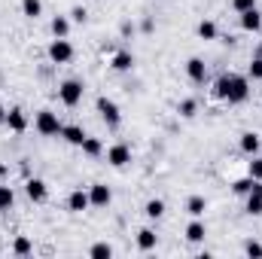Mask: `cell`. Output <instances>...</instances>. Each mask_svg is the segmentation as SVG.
Returning a JSON list of instances; mask_svg holds the SVG:
<instances>
[{
  "mask_svg": "<svg viewBox=\"0 0 262 259\" xmlns=\"http://www.w3.org/2000/svg\"><path fill=\"white\" fill-rule=\"evenodd\" d=\"M213 98L229 101V104H244V101L250 98V82H247V76L223 73V76L213 82Z\"/></svg>",
  "mask_w": 262,
  "mask_h": 259,
  "instance_id": "1",
  "label": "cell"
},
{
  "mask_svg": "<svg viewBox=\"0 0 262 259\" xmlns=\"http://www.w3.org/2000/svg\"><path fill=\"white\" fill-rule=\"evenodd\" d=\"M34 125L37 131L43 134V137H61V119H58V113H52V110H40L37 113V119H34Z\"/></svg>",
  "mask_w": 262,
  "mask_h": 259,
  "instance_id": "2",
  "label": "cell"
},
{
  "mask_svg": "<svg viewBox=\"0 0 262 259\" xmlns=\"http://www.w3.org/2000/svg\"><path fill=\"white\" fill-rule=\"evenodd\" d=\"M58 98H61L64 107H76V104L82 101V82H79V79H64V82L58 85Z\"/></svg>",
  "mask_w": 262,
  "mask_h": 259,
  "instance_id": "3",
  "label": "cell"
},
{
  "mask_svg": "<svg viewBox=\"0 0 262 259\" xmlns=\"http://www.w3.org/2000/svg\"><path fill=\"white\" fill-rule=\"evenodd\" d=\"M98 113H101V119L110 125V128H116L119 122H122V113H119V107H116V101H110V98H98Z\"/></svg>",
  "mask_w": 262,
  "mask_h": 259,
  "instance_id": "4",
  "label": "cell"
},
{
  "mask_svg": "<svg viewBox=\"0 0 262 259\" xmlns=\"http://www.w3.org/2000/svg\"><path fill=\"white\" fill-rule=\"evenodd\" d=\"M49 58H52L55 64H67V61L73 58V46H70L67 37H55V40H52V46H49Z\"/></svg>",
  "mask_w": 262,
  "mask_h": 259,
  "instance_id": "5",
  "label": "cell"
},
{
  "mask_svg": "<svg viewBox=\"0 0 262 259\" xmlns=\"http://www.w3.org/2000/svg\"><path fill=\"white\" fill-rule=\"evenodd\" d=\"M107 162H110L113 168H125L131 162V146L128 143H113V146L107 149Z\"/></svg>",
  "mask_w": 262,
  "mask_h": 259,
  "instance_id": "6",
  "label": "cell"
},
{
  "mask_svg": "<svg viewBox=\"0 0 262 259\" xmlns=\"http://www.w3.org/2000/svg\"><path fill=\"white\" fill-rule=\"evenodd\" d=\"M89 201H92V207H107V204L113 201L110 186H104V183H92V186H89Z\"/></svg>",
  "mask_w": 262,
  "mask_h": 259,
  "instance_id": "7",
  "label": "cell"
},
{
  "mask_svg": "<svg viewBox=\"0 0 262 259\" xmlns=\"http://www.w3.org/2000/svg\"><path fill=\"white\" fill-rule=\"evenodd\" d=\"M241 28L247 31V34H259L262 31V12L253 6V9H247V12H241Z\"/></svg>",
  "mask_w": 262,
  "mask_h": 259,
  "instance_id": "8",
  "label": "cell"
},
{
  "mask_svg": "<svg viewBox=\"0 0 262 259\" xmlns=\"http://www.w3.org/2000/svg\"><path fill=\"white\" fill-rule=\"evenodd\" d=\"M238 146H241V153H247V156H256L262 149V137L256 131H244L241 134V140H238Z\"/></svg>",
  "mask_w": 262,
  "mask_h": 259,
  "instance_id": "9",
  "label": "cell"
},
{
  "mask_svg": "<svg viewBox=\"0 0 262 259\" xmlns=\"http://www.w3.org/2000/svg\"><path fill=\"white\" fill-rule=\"evenodd\" d=\"M25 192H28V198H31V201H37V204L49 198V189H46V183H43V180H37V177H31V180L25 183Z\"/></svg>",
  "mask_w": 262,
  "mask_h": 259,
  "instance_id": "10",
  "label": "cell"
},
{
  "mask_svg": "<svg viewBox=\"0 0 262 259\" xmlns=\"http://www.w3.org/2000/svg\"><path fill=\"white\" fill-rule=\"evenodd\" d=\"M6 125H9V131L21 134V131L28 128V116H25L18 107H12V110H6Z\"/></svg>",
  "mask_w": 262,
  "mask_h": 259,
  "instance_id": "11",
  "label": "cell"
},
{
  "mask_svg": "<svg viewBox=\"0 0 262 259\" xmlns=\"http://www.w3.org/2000/svg\"><path fill=\"white\" fill-rule=\"evenodd\" d=\"M67 207H70L73 213H82V210H89V207H92V201H89V192H82V189L70 192V198H67Z\"/></svg>",
  "mask_w": 262,
  "mask_h": 259,
  "instance_id": "12",
  "label": "cell"
},
{
  "mask_svg": "<svg viewBox=\"0 0 262 259\" xmlns=\"http://www.w3.org/2000/svg\"><path fill=\"white\" fill-rule=\"evenodd\" d=\"M186 73H189L192 82H204V79H207V64H204L201 58H189V61H186Z\"/></svg>",
  "mask_w": 262,
  "mask_h": 259,
  "instance_id": "13",
  "label": "cell"
},
{
  "mask_svg": "<svg viewBox=\"0 0 262 259\" xmlns=\"http://www.w3.org/2000/svg\"><path fill=\"white\" fill-rule=\"evenodd\" d=\"M61 137H64L70 146H82V140H85L89 134L79 128V125H64V128H61Z\"/></svg>",
  "mask_w": 262,
  "mask_h": 259,
  "instance_id": "14",
  "label": "cell"
},
{
  "mask_svg": "<svg viewBox=\"0 0 262 259\" xmlns=\"http://www.w3.org/2000/svg\"><path fill=\"white\" fill-rule=\"evenodd\" d=\"M156 244H159V235L152 232V229H140L137 232V247L146 253V250H156Z\"/></svg>",
  "mask_w": 262,
  "mask_h": 259,
  "instance_id": "15",
  "label": "cell"
},
{
  "mask_svg": "<svg viewBox=\"0 0 262 259\" xmlns=\"http://www.w3.org/2000/svg\"><path fill=\"white\" fill-rule=\"evenodd\" d=\"M204 235H207V229H204V223L195 217V220L186 226V238H189L192 244H201V241H204Z\"/></svg>",
  "mask_w": 262,
  "mask_h": 259,
  "instance_id": "16",
  "label": "cell"
},
{
  "mask_svg": "<svg viewBox=\"0 0 262 259\" xmlns=\"http://www.w3.org/2000/svg\"><path fill=\"white\" fill-rule=\"evenodd\" d=\"M21 15L25 18H40L43 15V0H21Z\"/></svg>",
  "mask_w": 262,
  "mask_h": 259,
  "instance_id": "17",
  "label": "cell"
},
{
  "mask_svg": "<svg viewBox=\"0 0 262 259\" xmlns=\"http://www.w3.org/2000/svg\"><path fill=\"white\" fill-rule=\"evenodd\" d=\"M204 210H207V201H204L201 195H192V198L186 201V213H189V217H204Z\"/></svg>",
  "mask_w": 262,
  "mask_h": 259,
  "instance_id": "18",
  "label": "cell"
},
{
  "mask_svg": "<svg viewBox=\"0 0 262 259\" xmlns=\"http://www.w3.org/2000/svg\"><path fill=\"white\" fill-rule=\"evenodd\" d=\"M143 213H146L149 220H159V217L165 213V201H162V198H149L146 207H143Z\"/></svg>",
  "mask_w": 262,
  "mask_h": 259,
  "instance_id": "19",
  "label": "cell"
},
{
  "mask_svg": "<svg viewBox=\"0 0 262 259\" xmlns=\"http://www.w3.org/2000/svg\"><path fill=\"white\" fill-rule=\"evenodd\" d=\"M131 67H134V55L131 52H116L113 55V70L122 73V70H131Z\"/></svg>",
  "mask_w": 262,
  "mask_h": 259,
  "instance_id": "20",
  "label": "cell"
},
{
  "mask_svg": "<svg viewBox=\"0 0 262 259\" xmlns=\"http://www.w3.org/2000/svg\"><path fill=\"white\" fill-rule=\"evenodd\" d=\"M198 37H201V40H216L220 31H216V25H213L210 18H204V21L198 25Z\"/></svg>",
  "mask_w": 262,
  "mask_h": 259,
  "instance_id": "21",
  "label": "cell"
},
{
  "mask_svg": "<svg viewBox=\"0 0 262 259\" xmlns=\"http://www.w3.org/2000/svg\"><path fill=\"white\" fill-rule=\"evenodd\" d=\"M82 153L95 159V156H101V153H104V143H101L98 137H85V140H82Z\"/></svg>",
  "mask_w": 262,
  "mask_h": 259,
  "instance_id": "22",
  "label": "cell"
},
{
  "mask_svg": "<svg viewBox=\"0 0 262 259\" xmlns=\"http://www.w3.org/2000/svg\"><path fill=\"white\" fill-rule=\"evenodd\" d=\"M12 253H15V256H28V253H34V244H31L25 235H18V238L12 241Z\"/></svg>",
  "mask_w": 262,
  "mask_h": 259,
  "instance_id": "23",
  "label": "cell"
},
{
  "mask_svg": "<svg viewBox=\"0 0 262 259\" xmlns=\"http://www.w3.org/2000/svg\"><path fill=\"white\" fill-rule=\"evenodd\" d=\"M52 34H55V37H67V34H70V18H67V15H55V18H52Z\"/></svg>",
  "mask_w": 262,
  "mask_h": 259,
  "instance_id": "24",
  "label": "cell"
},
{
  "mask_svg": "<svg viewBox=\"0 0 262 259\" xmlns=\"http://www.w3.org/2000/svg\"><path fill=\"white\" fill-rule=\"evenodd\" d=\"M89 256H92V259H110V256H113V247H110L107 241H101V244H95V247L89 250Z\"/></svg>",
  "mask_w": 262,
  "mask_h": 259,
  "instance_id": "25",
  "label": "cell"
},
{
  "mask_svg": "<svg viewBox=\"0 0 262 259\" xmlns=\"http://www.w3.org/2000/svg\"><path fill=\"white\" fill-rule=\"evenodd\" d=\"M195 110H198V104L192 101V98H186V101H180V104H177V113H180L183 119H192V116H195Z\"/></svg>",
  "mask_w": 262,
  "mask_h": 259,
  "instance_id": "26",
  "label": "cell"
},
{
  "mask_svg": "<svg viewBox=\"0 0 262 259\" xmlns=\"http://www.w3.org/2000/svg\"><path fill=\"white\" fill-rule=\"evenodd\" d=\"M250 189H253V177H250V174L232 183V192H235V195H247V192H250Z\"/></svg>",
  "mask_w": 262,
  "mask_h": 259,
  "instance_id": "27",
  "label": "cell"
},
{
  "mask_svg": "<svg viewBox=\"0 0 262 259\" xmlns=\"http://www.w3.org/2000/svg\"><path fill=\"white\" fill-rule=\"evenodd\" d=\"M15 204V192H12V186H0V210H9Z\"/></svg>",
  "mask_w": 262,
  "mask_h": 259,
  "instance_id": "28",
  "label": "cell"
},
{
  "mask_svg": "<svg viewBox=\"0 0 262 259\" xmlns=\"http://www.w3.org/2000/svg\"><path fill=\"white\" fill-rule=\"evenodd\" d=\"M247 213L250 217H262V198L259 195H247Z\"/></svg>",
  "mask_w": 262,
  "mask_h": 259,
  "instance_id": "29",
  "label": "cell"
},
{
  "mask_svg": "<svg viewBox=\"0 0 262 259\" xmlns=\"http://www.w3.org/2000/svg\"><path fill=\"white\" fill-rule=\"evenodd\" d=\"M244 253L250 259H262V244L259 241H247V244H244Z\"/></svg>",
  "mask_w": 262,
  "mask_h": 259,
  "instance_id": "30",
  "label": "cell"
},
{
  "mask_svg": "<svg viewBox=\"0 0 262 259\" xmlns=\"http://www.w3.org/2000/svg\"><path fill=\"white\" fill-rule=\"evenodd\" d=\"M247 73H250V79H262V55H256V58L250 61V70H247Z\"/></svg>",
  "mask_w": 262,
  "mask_h": 259,
  "instance_id": "31",
  "label": "cell"
},
{
  "mask_svg": "<svg viewBox=\"0 0 262 259\" xmlns=\"http://www.w3.org/2000/svg\"><path fill=\"white\" fill-rule=\"evenodd\" d=\"M250 177H253V180H262V159H256V156H253V162H250Z\"/></svg>",
  "mask_w": 262,
  "mask_h": 259,
  "instance_id": "32",
  "label": "cell"
},
{
  "mask_svg": "<svg viewBox=\"0 0 262 259\" xmlns=\"http://www.w3.org/2000/svg\"><path fill=\"white\" fill-rule=\"evenodd\" d=\"M85 15H89V12H85V6H73V9H70V18H73V21H79V25L85 21Z\"/></svg>",
  "mask_w": 262,
  "mask_h": 259,
  "instance_id": "33",
  "label": "cell"
},
{
  "mask_svg": "<svg viewBox=\"0 0 262 259\" xmlns=\"http://www.w3.org/2000/svg\"><path fill=\"white\" fill-rule=\"evenodd\" d=\"M232 6H235L238 12H247V9H253V6H256V0H232Z\"/></svg>",
  "mask_w": 262,
  "mask_h": 259,
  "instance_id": "34",
  "label": "cell"
},
{
  "mask_svg": "<svg viewBox=\"0 0 262 259\" xmlns=\"http://www.w3.org/2000/svg\"><path fill=\"white\" fill-rule=\"evenodd\" d=\"M247 195H259L262 198V180H253V189H250Z\"/></svg>",
  "mask_w": 262,
  "mask_h": 259,
  "instance_id": "35",
  "label": "cell"
},
{
  "mask_svg": "<svg viewBox=\"0 0 262 259\" xmlns=\"http://www.w3.org/2000/svg\"><path fill=\"white\" fill-rule=\"evenodd\" d=\"M0 122H6V110H3V104H0Z\"/></svg>",
  "mask_w": 262,
  "mask_h": 259,
  "instance_id": "36",
  "label": "cell"
}]
</instances>
